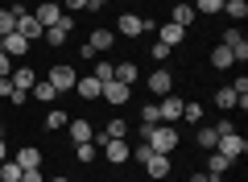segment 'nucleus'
<instances>
[{"label":"nucleus","instance_id":"nucleus-1","mask_svg":"<svg viewBox=\"0 0 248 182\" xmlns=\"http://www.w3.org/2000/svg\"><path fill=\"white\" fill-rule=\"evenodd\" d=\"M145 145H149L153 153H174V149H178V129H174V124H157Z\"/></svg>","mask_w":248,"mask_h":182},{"label":"nucleus","instance_id":"nucleus-2","mask_svg":"<svg viewBox=\"0 0 248 182\" xmlns=\"http://www.w3.org/2000/svg\"><path fill=\"white\" fill-rule=\"evenodd\" d=\"M215 153H223L228 162H236V157H244V153H248V141L240 137V132H223V137L215 141Z\"/></svg>","mask_w":248,"mask_h":182},{"label":"nucleus","instance_id":"nucleus-3","mask_svg":"<svg viewBox=\"0 0 248 182\" xmlns=\"http://www.w3.org/2000/svg\"><path fill=\"white\" fill-rule=\"evenodd\" d=\"M33 17H37V25H42V29H50V25H58L62 4H58V0H42V4L33 9Z\"/></svg>","mask_w":248,"mask_h":182},{"label":"nucleus","instance_id":"nucleus-4","mask_svg":"<svg viewBox=\"0 0 248 182\" xmlns=\"http://www.w3.org/2000/svg\"><path fill=\"white\" fill-rule=\"evenodd\" d=\"M99 96H104L108 104H116V108H120V104H128L133 87H128V83H120V79H112V83H104V91H99Z\"/></svg>","mask_w":248,"mask_h":182},{"label":"nucleus","instance_id":"nucleus-5","mask_svg":"<svg viewBox=\"0 0 248 182\" xmlns=\"http://www.w3.org/2000/svg\"><path fill=\"white\" fill-rule=\"evenodd\" d=\"M116 29H120L124 37H141L145 29H153V25H149V21H141V17H137V13H124V17L116 21Z\"/></svg>","mask_w":248,"mask_h":182},{"label":"nucleus","instance_id":"nucleus-6","mask_svg":"<svg viewBox=\"0 0 248 182\" xmlns=\"http://www.w3.org/2000/svg\"><path fill=\"white\" fill-rule=\"evenodd\" d=\"M17 33L25 37V42H37V37H42L46 29L37 25V17H33V13H17Z\"/></svg>","mask_w":248,"mask_h":182},{"label":"nucleus","instance_id":"nucleus-7","mask_svg":"<svg viewBox=\"0 0 248 182\" xmlns=\"http://www.w3.org/2000/svg\"><path fill=\"white\" fill-rule=\"evenodd\" d=\"M128 137V120H108L104 129L95 132V145H104V141H124Z\"/></svg>","mask_w":248,"mask_h":182},{"label":"nucleus","instance_id":"nucleus-8","mask_svg":"<svg viewBox=\"0 0 248 182\" xmlns=\"http://www.w3.org/2000/svg\"><path fill=\"white\" fill-rule=\"evenodd\" d=\"M50 83L58 87V91H75L79 75H75V66H54V70H50Z\"/></svg>","mask_w":248,"mask_h":182},{"label":"nucleus","instance_id":"nucleus-9","mask_svg":"<svg viewBox=\"0 0 248 182\" xmlns=\"http://www.w3.org/2000/svg\"><path fill=\"white\" fill-rule=\"evenodd\" d=\"M157 116H161V120H170V124H174L178 116H182V99H178L174 91H170V96H161V104H157Z\"/></svg>","mask_w":248,"mask_h":182},{"label":"nucleus","instance_id":"nucleus-10","mask_svg":"<svg viewBox=\"0 0 248 182\" xmlns=\"http://www.w3.org/2000/svg\"><path fill=\"white\" fill-rule=\"evenodd\" d=\"M223 46L232 50V58H236V62H244V58H248V42L240 37V29H228V33H223Z\"/></svg>","mask_w":248,"mask_h":182},{"label":"nucleus","instance_id":"nucleus-11","mask_svg":"<svg viewBox=\"0 0 248 182\" xmlns=\"http://www.w3.org/2000/svg\"><path fill=\"white\" fill-rule=\"evenodd\" d=\"M145 170H149L153 182L166 178V174H170V153H149V157H145Z\"/></svg>","mask_w":248,"mask_h":182},{"label":"nucleus","instance_id":"nucleus-12","mask_svg":"<svg viewBox=\"0 0 248 182\" xmlns=\"http://www.w3.org/2000/svg\"><path fill=\"white\" fill-rule=\"evenodd\" d=\"M149 91L153 96H170V91H174V75H170V70H153L149 75Z\"/></svg>","mask_w":248,"mask_h":182},{"label":"nucleus","instance_id":"nucleus-13","mask_svg":"<svg viewBox=\"0 0 248 182\" xmlns=\"http://www.w3.org/2000/svg\"><path fill=\"white\" fill-rule=\"evenodd\" d=\"M104 157L108 162H128V157H133V149H128V141H104Z\"/></svg>","mask_w":248,"mask_h":182},{"label":"nucleus","instance_id":"nucleus-14","mask_svg":"<svg viewBox=\"0 0 248 182\" xmlns=\"http://www.w3.org/2000/svg\"><path fill=\"white\" fill-rule=\"evenodd\" d=\"M0 50H4V54H13V58H21V54L29 50V42L17 33V29H13V33H4V37H0Z\"/></svg>","mask_w":248,"mask_h":182},{"label":"nucleus","instance_id":"nucleus-15","mask_svg":"<svg viewBox=\"0 0 248 182\" xmlns=\"http://www.w3.org/2000/svg\"><path fill=\"white\" fill-rule=\"evenodd\" d=\"M75 91H79L83 99H99V91H104V83H99L95 75H87V79H79V83H75Z\"/></svg>","mask_w":248,"mask_h":182},{"label":"nucleus","instance_id":"nucleus-16","mask_svg":"<svg viewBox=\"0 0 248 182\" xmlns=\"http://www.w3.org/2000/svg\"><path fill=\"white\" fill-rule=\"evenodd\" d=\"M182 37H186V29H182V25H174V21H170V25H161V37H157V42H161V46H170V50H174V46L182 42Z\"/></svg>","mask_w":248,"mask_h":182},{"label":"nucleus","instance_id":"nucleus-17","mask_svg":"<svg viewBox=\"0 0 248 182\" xmlns=\"http://www.w3.org/2000/svg\"><path fill=\"white\" fill-rule=\"evenodd\" d=\"M112 42H116V33H112V29H95V33H91V50H95V54H104V50H112Z\"/></svg>","mask_w":248,"mask_h":182},{"label":"nucleus","instance_id":"nucleus-18","mask_svg":"<svg viewBox=\"0 0 248 182\" xmlns=\"http://www.w3.org/2000/svg\"><path fill=\"white\" fill-rule=\"evenodd\" d=\"M13 162H17L21 170H37V165H42V153H37L33 145H25V149H21V153H17V157H13Z\"/></svg>","mask_w":248,"mask_h":182},{"label":"nucleus","instance_id":"nucleus-19","mask_svg":"<svg viewBox=\"0 0 248 182\" xmlns=\"http://www.w3.org/2000/svg\"><path fill=\"white\" fill-rule=\"evenodd\" d=\"M228 157H223V153H215V149H211V153H207V174H211V178H223V174H228Z\"/></svg>","mask_w":248,"mask_h":182},{"label":"nucleus","instance_id":"nucleus-20","mask_svg":"<svg viewBox=\"0 0 248 182\" xmlns=\"http://www.w3.org/2000/svg\"><path fill=\"white\" fill-rule=\"evenodd\" d=\"M29 91H33V96H37V99H42V104H54V96H58V87H54V83H50V79H37V83H33V87H29Z\"/></svg>","mask_w":248,"mask_h":182},{"label":"nucleus","instance_id":"nucleus-21","mask_svg":"<svg viewBox=\"0 0 248 182\" xmlns=\"http://www.w3.org/2000/svg\"><path fill=\"white\" fill-rule=\"evenodd\" d=\"M13 87H21V91H29V87H33L37 83V75H33V70H29V66H17V70H13Z\"/></svg>","mask_w":248,"mask_h":182},{"label":"nucleus","instance_id":"nucleus-22","mask_svg":"<svg viewBox=\"0 0 248 182\" xmlns=\"http://www.w3.org/2000/svg\"><path fill=\"white\" fill-rule=\"evenodd\" d=\"M71 137H75V145H79V141H95V129H91L87 120H75L71 124Z\"/></svg>","mask_w":248,"mask_h":182},{"label":"nucleus","instance_id":"nucleus-23","mask_svg":"<svg viewBox=\"0 0 248 182\" xmlns=\"http://www.w3.org/2000/svg\"><path fill=\"white\" fill-rule=\"evenodd\" d=\"M215 108L232 112V108H236V91H232V87H219V91H215Z\"/></svg>","mask_w":248,"mask_h":182},{"label":"nucleus","instance_id":"nucleus-24","mask_svg":"<svg viewBox=\"0 0 248 182\" xmlns=\"http://www.w3.org/2000/svg\"><path fill=\"white\" fill-rule=\"evenodd\" d=\"M223 13H228L232 21H244L248 17V4H244V0H223Z\"/></svg>","mask_w":248,"mask_h":182},{"label":"nucleus","instance_id":"nucleus-25","mask_svg":"<svg viewBox=\"0 0 248 182\" xmlns=\"http://www.w3.org/2000/svg\"><path fill=\"white\" fill-rule=\"evenodd\" d=\"M190 21H195V4H174V25H190Z\"/></svg>","mask_w":248,"mask_h":182},{"label":"nucleus","instance_id":"nucleus-26","mask_svg":"<svg viewBox=\"0 0 248 182\" xmlns=\"http://www.w3.org/2000/svg\"><path fill=\"white\" fill-rule=\"evenodd\" d=\"M232 62H236V58H232V50H228V46H215V50H211V66H232Z\"/></svg>","mask_w":248,"mask_h":182},{"label":"nucleus","instance_id":"nucleus-27","mask_svg":"<svg viewBox=\"0 0 248 182\" xmlns=\"http://www.w3.org/2000/svg\"><path fill=\"white\" fill-rule=\"evenodd\" d=\"M195 141H199V145L207 149V153H211V149H215V141H219V132H215V129H207V124H203V129L195 132Z\"/></svg>","mask_w":248,"mask_h":182},{"label":"nucleus","instance_id":"nucleus-28","mask_svg":"<svg viewBox=\"0 0 248 182\" xmlns=\"http://www.w3.org/2000/svg\"><path fill=\"white\" fill-rule=\"evenodd\" d=\"M95 79H99V83H112V79H116V66H112L108 58H95Z\"/></svg>","mask_w":248,"mask_h":182},{"label":"nucleus","instance_id":"nucleus-29","mask_svg":"<svg viewBox=\"0 0 248 182\" xmlns=\"http://www.w3.org/2000/svg\"><path fill=\"white\" fill-rule=\"evenodd\" d=\"M21 174H25V170H21L17 162H0V178H4V182H21Z\"/></svg>","mask_w":248,"mask_h":182},{"label":"nucleus","instance_id":"nucleus-30","mask_svg":"<svg viewBox=\"0 0 248 182\" xmlns=\"http://www.w3.org/2000/svg\"><path fill=\"white\" fill-rule=\"evenodd\" d=\"M13 29H17V13H13V9H0V37L13 33Z\"/></svg>","mask_w":248,"mask_h":182},{"label":"nucleus","instance_id":"nucleus-31","mask_svg":"<svg viewBox=\"0 0 248 182\" xmlns=\"http://www.w3.org/2000/svg\"><path fill=\"white\" fill-rule=\"evenodd\" d=\"M116 79L133 87V79H137V66H133V62H116Z\"/></svg>","mask_w":248,"mask_h":182},{"label":"nucleus","instance_id":"nucleus-32","mask_svg":"<svg viewBox=\"0 0 248 182\" xmlns=\"http://www.w3.org/2000/svg\"><path fill=\"white\" fill-rule=\"evenodd\" d=\"M75 157H79V162H95V141H79V145H75Z\"/></svg>","mask_w":248,"mask_h":182},{"label":"nucleus","instance_id":"nucleus-33","mask_svg":"<svg viewBox=\"0 0 248 182\" xmlns=\"http://www.w3.org/2000/svg\"><path fill=\"white\" fill-rule=\"evenodd\" d=\"M46 42H50V46H62V42H66V37H71V33H66V29H62V25H50V29H46Z\"/></svg>","mask_w":248,"mask_h":182},{"label":"nucleus","instance_id":"nucleus-34","mask_svg":"<svg viewBox=\"0 0 248 182\" xmlns=\"http://www.w3.org/2000/svg\"><path fill=\"white\" fill-rule=\"evenodd\" d=\"M62 124H71V120H66V112H62V108H54V112L46 116V129H62Z\"/></svg>","mask_w":248,"mask_h":182},{"label":"nucleus","instance_id":"nucleus-35","mask_svg":"<svg viewBox=\"0 0 248 182\" xmlns=\"http://www.w3.org/2000/svg\"><path fill=\"white\" fill-rule=\"evenodd\" d=\"M223 0H195V13H219Z\"/></svg>","mask_w":248,"mask_h":182},{"label":"nucleus","instance_id":"nucleus-36","mask_svg":"<svg viewBox=\"0 0 248 182\" xmlns=\"http://www.w3.org/2000/svg\"><path fill=\"white\" fill-rule=\"evenodd\" d=\"M141 124H149V129H153V124H161V116H157V104H149V108L141 112Z\"/></svg>","mask_w":248,"mask_h":182},{"label":"nucleus","instance_id":"nucleus-37","mask_svg":"<svg viewBox=\"0 0 248 182\" xmlns=\"http://www.w3.org/2000/svg\"><path fill=\"white\" fill-rule=\"evenodd\" d=\"M25 96H29V91H21V87H9V96H4V99H9V104H25Z\"/></svg>","mask_w":248,"mask_h":182},{"label":"nucleus","instance_id":"nucleus-38","mask_svg":"<svg viewBox=\"0 0 248 182\" xmlns=\"http://www.w3.org/2000/svg\"><path fill=\"white\" fill-rule=\"evenodd\" d=\"M182 116H186V120H199V116H203V108H199V104H182Z\"/></svg>","mask_w":248,"mask_h":182},{"label":"nucleus","instance_id":"nucleus-39","mask_svg":"<svg viewBox=\"0 0 248 182\" xmlns=\"http://www.w3.org/2000/svg\"><path fill=\"white\" fill-rule=\"evenodd\" d=\"M58 4H62L66 13H79V9H87V0H58Z\"/></svg>","mask_w":248,"mask_h":182},{"label":"nucleus","instance_id":"nucleus-40","mask_svg":"<svg viewBox=\"0 0 248 182\" xmlns=\"http://www.w3.org/2000/svg\"><path fill=\"white\" fill-rule=\"evenodd\" d=\"M9 75H13V62H9V54L0 50V79H9Z\"/></svg>","mask_w":248,"mask_h":182},{"label":"nucleus","instance_id":"nucleus-41","mask_svg":"<svg viewBox=\"0 0 248 182\" xmlns=\"http://www.w3.org/2000/svg\"><path fill=\"white\" fill-rule=\"evenodd\" d=\"M153 58H157V62H161V58H170V46H161V42H153Z\"/></svg>","mask_w":248,"mask_h":182},{"label":"nucleus","instance_id":"nucleus-42","mask_svg":"<svg viewBox=\"0 0 248 182\" xmlns=\"http://www.w3.org/2000/svg\"><path fill=\"white\" fill-rule=\"evenodd\" d=\"M211 129H215V132L223 137V132H236V124H232V120H219V124H211Z\"/></svg>","mask_w":248,"mask_h":182},{"label":"nucleus","instance_id":"nucleus-43","mask_svg":"<svg viewBox=\"0 0 248 182\" xmlns=\"http://www.w3.org/2000/svg\"><path fill=\"white\" fill-rule=\"evenodd\" d=\"M21 182H42V174H37V170H25V174H21Z\"/></svg>","mask_w":248,"mask_h":182},{"label":"nucleus","instance_id":"nucleus-44","mask_svg":"<svg viewBox=\"0 0 248 182\" xmlns=\"http://www.w3.org/2000/svg\"><path fill=\"white\" fill-rule=\"evenodd\" d=\"M104 4H108V0H87V9H91V13H99Z\"/></svg>","mask_w":248,"mask_h":182},{"label":"nucleus","instance_id":"nucleus-45","mask_svg":"<svg viewBox=\"0 0 248 182\" xmlns=\"http://www.w3.org/2000/svg\"><path fill=\"white\" fill-rule=\"evenodd\" d=\"M190 182H211V174H190Z\"/></svg>","mask_w":248,"mask_h":182},{"label":"nucleus","instance_id":"nucleus-46","mask_svg":"<svg viewBox=\"0 0 248 182\" xmlns=\"http://www.w3.org/2000/svg\"><path fill=\"white\" fill-rule=\"evenodd\" d=\"M4 153H9V145H4V137H0V162H9V157H4Z\"/></svg>","mask_w":248,"mask_h":182},{"label":"nucleus","instance_id":"nucleus-47","mask_svg":"<svg viewBox=\"0 0 248 182\" xmlns=\"http://www.w3.org/2000/svg\"><path fill=\"white\" fill-rule=\"evenodd\" d=\"M50 182H71V178H50Z\"/></svg>","mask_w":248,"mask_h":182},{"label":"nucleus","instance_id":"nucleus-48","mask_svg":"<svg viewBox=\"0 0 248 182\" xmlns=\"http://www.w3.org/2000/svg\"><path fill=\"white\" fill-rule=\"evenodd\" d=\"M0 137H4V124H0Z\"/></svg>","mask_w":248,"mask_h":182},{"label":"nucleus","instance_id":"nucleus-49","mask_svg":"<svg viewBox=\"0 0 248 182\" xmlns=\"http://www.w3.org/2000/svg\"><path fill=\"white\" fill-rule=\"evenodd\" d=\"M211 182H223V178H211Z\"/></svg>","mask_w":248,"mask_h":182},{"label":"nucleus","instance_id":"nucleus-50","mask_svg":"<svg viewBox=\"0 0 248 182\" xmlns=\"http://www.w3.org/2000/svg\"><path fill=\"white\" fill-rule=\"evenodd\" d=\"M0 182H4V178H0Z\"/></svg>","mask_w":248,"mask_h":182}]
</instances>
